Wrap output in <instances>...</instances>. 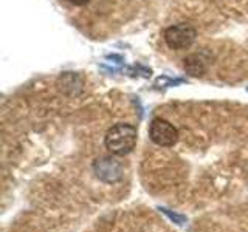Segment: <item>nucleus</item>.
Segmentation results:
<instances>
[{"instance_id":"obj_1","label":"nucleus","mask_w":248,"mask_h":232,"mask_svg":"<svg viewBox=\"0 0 248 232\" xmlns=\"http://www.w3.org/2000/svg\"><path fill=\"white\" fill-rule=\"evenodd\" d=\"M137 129L130 124H115L113 127L107 130L104 136L106 149L116 155V157H124L135 149L137 144Z\"/></svg>"},{"instance_id":"obj_2","label":"nucleus","mask_w":248,"mask_h":232,"mask_svg":"<svg viewBox=\"0 0 248 232\" xmlns=\"http://www.w3.org/2000/svg\"><path fill=\"white\" fill-rule=\"evenodd\" d=\"M197 31L189 23H177L165 31V42L170 50H186L194 44Z\"/></svg>"},{"instance_id":"obj_3","label":"nucleus","mask_w":248,"mask_h":232,"mask_svg":"<svg viewBox=\"0 0 248 232\" xmlns=\"http://www.w3.org/2000/svg\"><path fill=\"white\" fill-rule=\"evenodd\" d=\"M149 136L160 147H170L178 141V130L166 119L155 118L151 122Z\"/></svg>"},{"instance_id":"obj_4","label":"nucleus","mask_w":248,"mask_h":232,"mask_svg":"<svg viewBox=\"0 0 248 232\" xmlns=\"http://www.w3.org/2000/svg\"><path fill=\"white\" fill-rule=\"evenodd\" d=\"M96 176L104 183H116L123 178V166L121 162L112 157H103L95 161L93 164Z\"/></svg>"},{"instance_id":"obj_5","label":"nucleus","mask_w":248,"mask_h":232,"mask_svg":"<svg viewBox=\"0 0 248 232\" xmlns=\"http://www.w3.org/2000/svg\"><path fill=\"white\" fill-rule=\"evenodd\" d=\"M185 70L191 76H202L206 70L205 60L200 56H197V54H191V56L185 59Z\"/></svg>"},{"instance_id":"obj_6","label":"nucleus","mask_w":248,"mask_h":232,"mask_svg":"<svg viewBox=\"0 0 248 232\" xmlns=\"http://www.w3.org/2000/svg\"><path fill=\"white\" fill-rule=\"evenodd\" d=\"M67 2L75 5V6H84V5H87L90 0H67Z\"/></svg>"}]
</instances>
